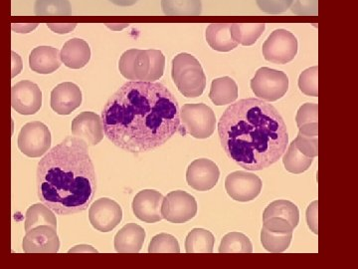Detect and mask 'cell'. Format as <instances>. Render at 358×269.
<instances>
[{
  "instance_id": "7",
  "label": "cell",
  "mask_w": 358,
  "mask_h": 269,
  "mask_svg": "<svg viewBox=\"0 0 358 269\" xmlns=\"http://www.w3.org/2000/svg\"><path fill=\"white\" fill-rule=\"evenodd\" d=\"M251 88L255 96L268 102L282 98L289 90V77L282 71L260 68L251 80Z\"/></svg>"
},
{
  "instance_id": "13",
  "label": "cell",
  "mask_w": 358,
  "mask_h": 269,
  "mask_svg": "<svg viewBox=\"0 0 358 269\" xmlns=\"http://www.w3.org/2000/svg\"><path fill=\"white\" fill-rule=\"evenodd\" d=\"M11 105L21 115H34L42 107V92L38 85L23 80L11 89Z\"/></svg>"
},
{
  "instance_id": "25",
  "label": "cell",
  "mask_w": 358,
  "mask_h": 269,
  "mask_svg": "<svg viewBox=\"0 0 358 269\" xmlns=\"http://www.w3.org/2000/svg\"><path fill=\"white\" fill-rule=\"evenodd\" d=\"M268 218L286 219L296 228L300 221V212L298 207L289 200H275L272 204L268 205L264 212L263 221Z\"/></svg>"
},
{
  "instance_id": "36",
  "label": "cell",
  "mask_w": 358,
  "mask_h": 269,
  "mask_svg": "<svg viewBox=\"0 0 358 269\" xmlns=\"http://www.w3.org/2000/svg\"><path fill=\"white\" fill-rule=\"evenodd\" d=\"M296 122L298 127L310 123H319V105L315 103L303 104L298 111Z\"/></svg>"
},
{
  "instance_id": "22",
  "label": "cell",
  "mask_w": 358,
  "mask_h": 269,
  "mask_svg": "<svg viewBox=\"0 0 358 269\" xmlns=\"http://www.w3.org/2000/svg\"><path fill=\"white\" fill-rule=\"evenodd\" d=\"M230 23H213L207 27L206 41L213 50L229 52L236 48L238 43L233 39Z\"/></svg>"
},
{
  "instance_id": "6",
  "label": "cell",
  "mask_w": 358,
  "mask_h": 269,
  "mask_svg": "<svg viewBox=\"0 0 358 269\" xmlns=\"http://www.w3.org/2000/svg\"><path fill=\"white\" fill-rule=\"evenodd\" d=\"M183 134H189L195 139H207L215 131L216 117L213 110L203 103L185 104L180 111Z\"/></svg>"
},
{
  "instance_id": "28",
  "label": "cell",
  "mask_w": 358,
  "mask_h": 269,
  "mask_svg": "<svg viewBox=\"0 0 358 269\" xmlns=\"http://www.w3.org/2000/svg\"><path fill=\"white\" fill-rule=\"evenodd\" d=\"M162 8L167 16H199L202 13L201 0H162Z\"/></svg>"
},
{
  "instance_id": "23",
  "label": "cell",
  "mask_w": 358,
  "mask_h": 269,
  "mask_svg": "<svg viewBox=\"0 0 358 269\" xmlns=\"http://www.w3.org/2000/svg\"><path fill=\"white\" fill-rule=\"evenodd\" d=\"M238 94L236 82L232 78L225 76L212 81L209 98L214 105L224 106L234 103L238 99Z\"/></svg>"
},
{
  "instance_id": "1",
  "label": "cell",
  "mask_w": 358,
  "mask_h": 269,
  "mask_svg": "<svg viewBox=\"0 0 358 269\" xmlns=\"http://www.w3.org/2000/svg\"><path fill=\"white\" fill-rule=\"evenodd\" d=\"M101 118L115 147L136 154L162 147L181 126L176 96L157 82H127L110 97Z\"/></svg>"
},
{
  "instance_id": "16",
  "label": "cell",
  "mask_w": 358,
  "mask_h": 269,
  "mask_svg": "<svg viewBox=\"0 0 358 269\" xmlns=\"http://www.w3.org/2000/svg\"><path fill=\"white\" fill-rule=\"evenodd\" d=\"M71 130L73 136L83 140L88 147L98 145L105 137L102 118L89 111L81 113L73 120Z\"/></svg>"
},
{
  "instance_id": "15",
  "label": "cell",
  "mask_w": 358,
  "mask_h": 269,
  "mask_svg": "<svg viewBox=\"0 0 358 269\" xmlns=\"http://www.w3.org/2000/svg\"><path fill=\"white\" fill-rule=\"evenodd\" d=\"M23 250L33 254H56L60 249L57 230L50 226H39L26 233Z\"/></svg>"
},
{
  "instance_id": "4",
  "label": "cell",
  "mask_w": 358,
  "mask_h": 269,
  "mask_svg": "<svg viewBox=\"0 0 358 269\" xmlns=\"http://www.w3.org/2000/svg\"><path fill=\"white\" fill-rule=\"evenodd\" d=\"M166 57L160 50L129 49L120 58L119 70L131 81L155 82L164 76Z\"/></svg>"
},
{
  "instance_id": "8",
  "label": "cell",
  "mask_w": 358,
  "mask_h": 269,
  "mask_svg": "<svg viewBox=\"0 0 358 269\" xmlns=\"http://www.w3.org/2000/svg\"><path fill=\"white\" fill-rule=\"evenodd\" d=\"M264 58L274 64H287L298 54V39L286 29H277L271 33L263 44Z\"/></svg>"
},
{
  "instance_id": "30",
  "label": "cell",
  "mask_w": 358,
  "mask_h": 269,
  "mask_svg": "<svg viewBox=\"0 0 358 269\" xmlns=\"http://www.w3.org/2000/svg\"><path fill=\"white\" fill-rule=\"evenodd\" d=\"M313 160V158L306 157L305 155L301 154L293 142L288 150H286V154L282 158V164L285 169L289 173L299 174L308 171L312 166Z\"/></svg>"
},
{
  "instance_id": "41",
  "label": "cell",
  "mask_w": 358,
  "mask_h": 269,
  "mask_svg": "<svg viewBox=\"0 0 358 269\" xmlns=\"http://www.w3.org/2000/svg\"><path fill=\"white\" fill-rule=\"evenodd\" d=\"M299 133L303 136L319 137V123H310V124L301 125L299 127Z\"/></svg>"
},
{
  "instance_id": "40",
  "label": "cell",
  "mask_w": 358,
  "mask_h": 269,
  "mask_svg": "<svg viewBox=\"0 0 358 269\" xmlns=\"http://www.w3.org/2000/svg\"><path fill=\"white\" fill-rule=\"evenodd\" d=\"M307 221L310 230L317 235V202H313L307 211Z\"/></svg>"
},
{
  "instance_id": "27",
  "label": "cell",
  "mask_w": 358,
  "mask_h": 269,
  "mask_svg": "<svg viewBox=\"0 0 358 269\" xmlns=\"http://www.w3.org/2000/svg\"><path fill=\"white\" fill-rule=\"evenodd\" d=\"M39 226H50L57 230V219L52 209L45 205H33L26 212V233Z\"/></svg>"
},
{
  "instance_id": "38",
  "label": "cell",
  "mask_w": 358,
  "mask_h": 269,
  "mask_svg": "<svg viewBox=\"0 0 358 269\" xmlns=\"http://www.w3.org/2000/svg\"><path fill=\"white\" fill-rule=\"evenodd\" d=\"M292 13L300 16H317L319 14V0H293Z\"/></svg>"
},
{
  "instance_id": "20",
  "label": "cell",
  "mask_w": 358,
  "mask_h": 269,
  "mask_svg": "<svg viewBox=\"0 0 358 269\" xmlns=\"http://www.w3.org/2000/svg\"><path fill=\"white\" fill-rule=\"evenodd\" d=\"M61 61L71 69H81L91 59V48L83 39L68 40L60 52Z\"/></svg>"
},
{
  "instance_id": "33",
  "label": "cell",
  "mask_w": 358,
  "mask_h": 269,
  "mask_svg": "<svg viewBox=\"0 0 358 269\" xmlns=\"http://www.w3.org/2000/svg\"><path fill=\"white\" fill-rule=\"evenodd\" d=\"M150 254H179L180 247L178 240L171 235L159 233L155 235L148 247Z\"/></svg>"
},
{
  "instance_id": "2",
  "label": "cell",
  "mask_w": 358,
  "mask_h": 269,
  "mask_svg": "<svg viewBox=\"0 0 358 269\" xmlns=\"http://www.w3.org/2000/svg\"><path fill=\"white\" fill-rule=\"evenodd\" d=\"M221 146L247 171H262L281 159L289 144L284 119L274 106L256 98L232 103L218 123Z\"/></svg>"
},
{
  "instance_id": "19",
  "label": "cell",
  "mask_w": 358,
  "mask_h": 269,
  "mask_svg": "<svg viewBox=\"0 0 358 269\" xmlns=\"http://www.w3.org/2000/svg\"><path fill=\"white\" fill-rule=\"evenodd\" d=\"M145 231L136 223H128L115 237V249L121 254H138L143 249Z\"/></svg>"
},
{
  "instance_id": "14",
  "label": "cell",
  "mask_w": 358,
  "mask_h": 269,
  "mask_svg": "<svg viewBox=\"0 0 358 269\" xmlns=\"http://www.w3.org/2000/svg\"><path fill=\"white\" fill-rule=\"evenodd\" d=\"M220 171L215 163L208 159L195 160L188 167L186 181L195 191L207 192L218 183Z\"/></svg>"
},
{
  "instance_id": "32",
  "label": "cell",
  "mask_w": 358,
  "mask_h": 269,
  "mask_svg": "<svg viewBox=\"0 0 358 269\" xmlns=\"http://www.w3.org/2000/svg\"><path fill=\"white\" fill-rule=\"evenodd\" d=\"M34 11L39 16H66L72 13L69 0H36Z\"/></svg>"
},
{
  "instance_id": "18",
  "label": "cell",
  "mask_w": 358,
  "mask_h": 269,
  "mask_svg": "<svg viewBox=\"0 0 358 269\" xmlns=\"http://www.w3.org/2000/svg\"><path fill=\"white\" fill-rule=\"evenodd\" d=\"M81 104V89L72 82L59 84L52 90L51 108L58 115H70Z\"/></svg>"
},
{
  "instance_id": "17",
  "label": "cell",
  "mask_w": 358,
  "mask_h": 269,
  "mask_svg": "<svg viewBox=\"0 0 358 269\" xmlns=\"http://www.w3.org/2000/svg\"><path fill=\"white\" fill-rule=\"evenodd\" d=\"M164 195L155 190H143L134 197L133 212L140 221L155 223L162 219V205Z\"/></svg>"
},
{
  "instance_id": "35",
  "label": "cell",
  "mask_w": 358,
  "mask_h": 269,
  "mask_svg": "<svg viewBox=\"0 0 358 269\" xmlns=\"http://www.w3.org/2000/svg\"><path fill=\"white\" fill-rule=\"evenodd\" d=\"M294 144L306 157L315 158L319 156V137L303 136L299 133Z\"/></svg>"
},
{
  "instance_id": "3",
  "label": "cell",
  "mask_w": 358,
  "mask_h": 269,
  "mask_svg": "<svg viewBox=\"0 0 358 269\" xmlns=\"http://www.w3.org/2000/svg\"><path fill=\"white\" fill-rule=\"evenodd\" d=\"M40 202L59 216L86 211L95 198V166L88 146L67 137L40 160L36 174Z\"/></svg>"
},
{
  "instance_id": "10",
  "label": "cell",
  "mask_w": 358,
  "mask_h": 269,
  "mask_svg": "<svg viewBox=\"0 0 358 269\" xmlns=\"http://www.w3.org/2000/svg\"><path fill=\"white\" fill-rule=\"evenodd\" d=\"M196 214V200L193 195L183 191L169 193L162 200V219H166L169 223H187L194 218Z\"/></svg>"
},
{
  "instance_id": "31",
  "label": "cell",
  "mask_w": 358,
  "mask_h": 269,
  "mask_svg": "<svg viewBox=\"0 0 358 269\" xmlns=\"http://www.w3.org/2000/svg\"><path fill=\"white\" fill-rule=\"evenodd\" d=\"M293 233H278L262 228L261 231V242L267 251L272 254H281L286 251L291 244Z\"/></svg>"
},
{
  "instance_id": "11",
  "label": "cell",
  "mask_w": 358,
  "mask_h": 269,
  "mask_svg": "<svg viewBox=\"0 0 358 269\" xmlns=\"http://www.w3.org/2000/svg\"><path fill=\"white\" fill-rule=\"evenodd\" d=\"M263 184L256 174L238 171L228 174L225 179V188L228 195L240 202L255 200L262 191Z\"/></svg>"
},
{
  "instance_id": "39",
  "label": "cell",
  "mask_w": 358,
  "mask_h": 269,
  "mask_svg": "<svg viewBox=\"0 0 358 269\" xmlns=\"http://www.w3.org/2000/svg\"><path fill=\"white\" fill-rule=\"evenodd\" d=\"M264 226L266 230L278 233H293L294 228L286 219L281 218H268L264 219Z\"/></svg>"
},
{
  "instance_id": "37",
  "label": "cell",
  "mask_w": 358,
  "mask_h": 269,
  "mask_svg": "<svg viewBox=\"0 0 358 269\" xmlns=\"http://www.w3.org/2000/svg\"><path fill=\"white\" fill-rule=\"evenodd\" d=\"M257 6L268 14H280L291 8L293 0H256Z\"/></svg>"
},
{
  "instance_id": "26",
  "label": "cell",
  "mask_w": 358,
  "mask_h": 269,
  "mask_svg": "<svg viewBox=\"0 0 358 269\" xmlns=\"http://www.w3.org/2000/svg\"><path fill=\"white\" fill-rule=\"evenodd\" d=\"M265 29L266 25L264 23H235L231 25L230 27L233 39L243 46L255 44Z\"/></svg>"
},
{
  "instance_id": "21",
  "label": "cell",
  "mask_w": 358,
  "mask_h": 269,
  "mask_svg": "<svg viewBox=\"0 0 358 269\" xmlns=\"http://www.w3.org/2000/svg\"><path fill=\"white\" fill-rule=\"evenodd\" d=\"M29 66L38 74H51L60 68V52L52 46L36 47L30 53Z\"/></svg>"
},
{
  "instance_id": "42",
  "label": "cell",
  "mask_w": 358,
  "mask_h": 269,
  "mask_svg": "<svg viewBox=\"0 0 358 269\" xmlns=\"http://www.w3.org/2000/svg\"><path fill=\"white\" fill-rule=\"evenodd\" d=\"M109 1L117 6H134L138 0H109Z\"/></svg>"
},
{
  "instance_id": "9",
  "label": "cell",
  "mask_w": 358,
  "mask_h": 269,
  "mask_svg": "<svg viewBox=\"0 0 358 269\" xmlns=\"http://www.w3.org/2000/svg\"><path fill=\"white\" fill-rule=\"evenodd\" d=\"M50 130L43 123H27L18 136V148L22 154L29 158H40L51 147Z\"/></svg>"
},
{
  "instance_id": "24",
  "label": "cell",
  "mask_w": 358,
  "mask_h": 269,
  "mask_svg": "<svg viewBox=\"0 0 358 269\" xmlns=\"http://www.w3.org/2000/svg\"><path fill=\"white\" fill-rule=\"evenodd\" d=\"M215 238L211 231L203 228H194L188 233L185 240L187 254H212Z\"/></svg>"
},
{
  "instance_id": "34",
  "label": "cell",
  "mask_w": 358,
  "mask_h": 269,
  "mask_svg": "<svg viewBox=\"0 0 358 269\" xmlns=\"http://www.w3.org/2000/svg\"><path fill=\"white\" fill-rule=\"evenodd\" d=\"M299 88L305 95L319 96V67L313 66L301 72L299 78Z\"/></svg>"
},
{
  "instance_id": "5",
  "label": "cell",
  "mask_w": 358,
  "mask_h": 269,
  "mask_svg": "<svg viewBox=\"0 0 358 269\" xmlns=\"http://www.w3.org/2000/svg\"><path fill=\"white\" fill-rule=\"evenodd\" d=\"M171 77L178 91L186 98H196L206 88V76L199 60L188 53L173 58Z\"/></svg>"
},
{
  "instance_id": "29",
  "label": "cell",
  "mask_w": 358,
  "mask_h": 269,
  "mask_svg": "<svg viewBox=\"0 0 358 269\" xmlns=\"http://www.w3.org/2000/svg\"><path fill=\"white\" fill-rule=\"evenodd\" d=\"M220 254H252L253 245L250 238L241 233H230L223 237L219 247Z\"/></svg>"
},
{
  "instance_id": "12",
  "label": "cell",
  "mask_w": 358,
  "mask_h": 269,
  "mask_svg": "<svg viewBox=\"0 0 358 269\" xmlns=\"http://www.w3.org/2000/svg\"><path fill=\"white\" fill-rule=\"evenodd\" d=\"M89 219L90 223L96 230L109 233L117 228L122 221L121 205L108 198L96 200L90 207Z\"/></svg>"
}]
</instances>
